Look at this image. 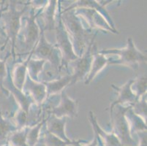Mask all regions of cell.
I'll list each match as a JSON object with an SVG mask.
<instances>
[{
    "mask_svg": "<svg viewBox=\"0 0 147 146\" xmlns=\"http://www.w3.org/2000/svg\"><path fill=\"white\" fill-rule=\"evenodd\" d=\"M59 102L49 110V115H52L57 118H74L78 116V102L70 98L63 90L60 93Z\"/></svg>",
    "mask_w": 147,
    "mask_h": 146,
    "instance_id": "cell-10",
    "label": "cell"
},
{
    "mask_svg": "<svg viewBox=\"0 0 147 146\" xmlns=\"http://www.w3.org/2000/svg\"><path fill=\"white\" fill-rule=\"evenodd\" d=\"M7 42H7V39L5 32L4 31L3 27L0 24V51H2L5 49Z\"/></svg>",
    "mask_w": 147,
    "mask_h": 146,
    "instance_id": "cell-33",
    "label": "cell"
},
{
    "mask_svg": "<svg viewBox=\"0 0 147 146\" xmlns=\"http://www.w3.org/2000/svg\"><path fill=\"white\" fill-rule=\"evenodd\" d=\"M99 53L108 58V65H123L138 70L141 63H146V53L136 48L132 37H128L127 45L121 48H105Z\"/></svg>",
    "mask_w": 147,
    "mask_h": 146,
    "instance_id": "cell-3",
    "label": "cell"
},
{
    "mask_svg": "<svg viewBox=\"0 0 147 146\" xmlns=\"http://www.w3.org/2000/svg\"><path fill=\"white\" fill-rule=\"evenodd\" d=\"M60 72H61V71L59 69H57L52 65H51L49 63L45 62L42 72L38 76L39 82L47 83L52 81V80H57L61 77Z\"/></svg>",
    "mask_w": 147,
    "mask_h": 146,
    "instance_id": "cell-24",
    "label": "cell"
},
{
    "mask_svg": "<svg viewBox=\"0 0 147 146\" xmlns=\"http://www.w3.org/2000/svg\"><path fill=\"white\" fill-rule=\"evenodd\" d=\"M137 135L138 136V143L136 146H146V132H139Z\"/></svg>",
    "mask_w": 147,
    "mask_h": 146,
    "instance_id": "cell-34",
    "label": "cell"
},
{
    "mask_svg": "<svg viewBox=\"0 0 147 146\" xmlns=\"http://www.w3.org/2000/svg\"><path fill=\"white\" fill-rule=\"evenodd\" d=\"M0 146H10V145L6 142V143H4V144H2V145H0Z\"/></svg>",
    "mask_w": 147,
    "mask_h": 146,
    "instance_id": "cell-37",
    "label": "cell"
},
{
    "mask_svg": "<svg viewBox=\"0 0 147 146\" xmlns=\"http://www.w3.org/2000/svg\"><path fill=\"white\" fill-rule=\"evenodd\" d=\"M40 142L45 145V146H69V143H66L55 135L51 133L45 129V125L43 126L41 132L40 140Z\"/></svg>",
    "mask_w": 147,
    "mask_h": 146,
    "instance_id": "cell-26",
    "label": "cell"
},
{
    "mask_svg": "<svg viewBox=\"0 0 147 146\" xmlns=\"http://www.w3.org/2000/svg\"><path fill=\"white\" fill-rule=\"evenodd\" d=\"M72 80H73V77H72L71 73H68L66 75L60 77L57 80H52L50 82L43 83L46 87L48 98L50 96L60 94L62 91L65 90L67 87L71 85Z\"/></svg>",
    "mask_w": 147,
    "mask_h": 146,
    "instance_id": "cell-20",
    "label": "cell"
},
{
    "mask_svg": "<svg viewBox=\"0 0 147 146\" xmlns=\"http://www.w3.org/2000/svg\"><path fill=\"white\" fill-rule=\"evenodd\" d=\"M94 135H96V137H97V143H98V145H97V146H104L103 144H102V141H101V140H100V138L98 137V135H97L96 134H94Z\"/></svg>",
    "mask_w": 147,
    "mask_h": 146,
    "instance_id": "cell-36",
    "label": "cell"
},
{
    "mask_svg": "<svg viewBox=\"0 0 147 146\" xmlns=\"http://www.w3.org/2000/svg\"><path fill=\"white\" fill-rule=\"evenodd\" d=\"M76 15L79 16L81 19L91 30L97 29L105 33L119 34L118 30H114L111 27L108 21L99 12L92 8L78 7L73 9Z\"/></svg>",
    "mask_w": 147,
    "mask_h": 146,
    "instance_id": "cell-9",
    "label": "cell"
},
{
    "mask_svg": "<svg viewBox=\"0 0 147 146\" xmlns=\"http://www.w3.org/2000/svg\"><path fill=\"white\" fill-rule=\"evenodd\" d=\"M4 2H5V1H0V18H1V14H2V11L5 7V3H4Z\"/></svg>",
    "mask_w": 147,
    "mask_h": 146,
    "instance_id": "cell-35",
    "label": "cell"
},
{
    "mask_svg": "<svg viewBox=\"0 0 147 146\" xmlns=\"http://www.w3.org/2000/svg\"><path fill=\"white\" fill-rule=\"evenodd\" d=\"M131 107L136 114L146 120V94L140 97Z\"/></svg>",
    "mask_w": 147,
    "mask_h": 146,
    "instance_id": "cell-30",
    "label": "cell"
},
{
    "mask_svg": "<svg viewBox=\"0 0 147 146\" xmlns=\"http://www.w3.org/2000/svg\"><path fill=\"white\" fill-rule=\"evenodd\" d=\"M46 118H42L34 125L28 126L26 133V143L29 146H35L40 140L41 132L43 126L45 125Z\"/></svg>",
    "mask_w": 147,
    "mask_h": 146,
    "instance_id": "cell-23",
    "label": "cell"
},
{
    "mask_svg": "<svg viewBox=\"0 0 147 146\" xmlns=\"http://www.w3.org/2000/svg\"><path fill=\"white\" fill-rule=\"evenodd\" d=\"M133 79H131L121 86H117L114 84L111 85L112 88L117 92V99L110 104L109 108L105 110H110L111 115L112 114L113 108L117 105L132 106L138 100V98L131 89V85L133 83Z\"/></svg>",
    "mask_w": 147,
    "mask_h": 146,
    "instance_id": "cell-12",
    "label": "cell"
},
{
    "mask_svg": "<svg viewBox=\"0 0 147 146\" xmlns=\"http://www.w3.org/2000/svg\"><path fill=\"white\" fill-rule=\"evenodd\" d=\"M61 7L59 8L58 14L57 16L55 26V35L56 43L55 45L57 47L61 54V69L65 68L66 70L68 69V64L71 61H75L78 58V56L75 53L73 49V44L71 40L69 38V34L64 26L60 17V10Z\"/></svg>",
    "mask_w": 147,
    "mask_h": 146,
    "instance_id": "cell-5",
    "label": "cell"
},
{
    "mask_svg": "<svg viewBox=\"0 0 147 146\" xmlns=\"http://www.w3.org/2000/svg\"><path fill=\"white\" fill-rule=\"evenodd\" d=\"M113 1H95V0H81V1H76L72 3L71 5H69L67 8H65V10H73L78 7H87L92 8L97 10L103 16L105 19L108 21L111 27L114 30H117L116 27V24L113 22V19L111 18L109 13L105 10V6L110 4Z\"/></svg>",
    "mask_w": 147,
    "mask_h": 146,
    "instance_id": "cell-15",
    "label": "cell"
},
{
    "mask_svg": "<svg viewBox=\"0 0 147 146\" xmlns=\"http://www.w3.org/2000/svg\"><path fill=\"white\" fill-rule=\"evenodd\" d=\"M18 130L10 118H7L2 114L0 109V145L7 142L8 137L13 132Z\"/></svg>",
    "mask_w": 147,
    "mask_h": 146,
    "instance_id": "cell-22",
    "label": "cell"
},
{
    "mask_svg": "<svg viewBox=\"0 0 147 146\" xmlns=\"http://www.w3.org/2000/svg\"><path fill=\"white\" fill-rule=\"evenodd\" d=\"M45 61L44 60L31 58L28 62L27 75L32 80L39 82L38 76L42 72Z\"/></svg>",
    "mask_w": 147,
    "mask_h": 146,
    "instance_id": "cell-25",
    "label": "cell"
},
{
    "mask_svg": "<svg viewBox=\"0 0 147 146\" xmlns=\"http://www.w3.org/2000/svg\"><path fill=\"white\" fill-rule=\"evenodd\" d=\"M61 1H47L40 10L38 18H40L42 23H38V24L44 32L55 29L57 16L59 8L61 5Z\"/></svg>",
    "mask_w": 147,
    "mask_h": 146,
    "instance_id": "cell-13",
    "label": "cell"
},
{
    "mask_svg": "<svg viewBox=\"0 0 147 146\" xmlns=\"http://www.w3.org/2000/svg\"><path fill=\"white\" fill-rule=\"evenodd\" d=\"M7 74L4 81V87L7 91V92L13 96L18 104V106L23 110H24L28 115H29L31 108L35 104L30 96L26 95L22 91L19 90L15 86L11 77V67L9 64H7Z\"/></svg>",
    "mask_w": 147,
    "mask_h": 146,
    "instance_id": "cell-11",
    "label": "cell"
},
{
    "mask_svg": "<svg viewBox=\"0 0 147 146\" xmlns=\"http://www.w3.org/2000/svg\"><path fill=\"white\" fill-rule=\"evenodd\" d=\"M125 117L129 124L130 132L133 135V133L138 134L139 132H146L147 126L146 120L138 116L133 112L132 107L129 106L125 112Z\"/></svg>",
    "mask_w": 147,
    "mask_h": 146,
    "instance_id": "cell-21",
    "label": "cell"
},
{
    "mask_svg": "<svg viewBox=\"0 0 147 146\" xmlns=\"http://www.w3.org/2000/svg\"><path fill=\"white\" fill-rule=\"evenodd\" d=\"M67 118H57L52 115H49L46 118L45 124V129L52 135L70 144L71 140H69L66 134V124Z\"/></svg>",
    "mask_w": 147,
    "mask_h": 146,
    "instance_id": "cell-17",
    "label": "cell"
},
{
    "mask_svg": "<svg viewBox=\"0 0 147 146\" xmlns=\"http://www.w3.org/2000/svg\"><path fill=\"white\" fill-rule=\"evenodd\" d=\"M40 9L35 12V8L30 7L29 14L23 16L21 19V27L17 41L20 40L23 50L27 51L28 54L34 49L40 38V29L37 19Z\"/></svg>",
    "mask_w": 147,
    "mask_h": 146,
    "instance_id": "cell-4",
    "label": "cell"
},
{
    "mask_svg": "<svg viewBox=\"0 0 147 146\" xmlns=\"http://www.w3.org/2000/svg\"><path fill=\"white\" fill-rule=\"evenodd\" d=\"M28 126L13 132L7 140L10 146H29L26 143V133Z\"/></svg>",
    "mask_w": 147,
    "mask_h": 146,
    "instance_id": "cell-27",
    "label": "cell"
},
{
    "mask_svg": "<svg viewBox=\"0 0 147 146\" xmlns=\"http://www.w3.org/2000/svg\"><path fill=\"white\" fill-rule=\"evenodd\" d=\"M40 29V38L37 45L32 50V58L44 60L54 67L61 70V54L55 44H52L46 39L44 31Z\"/></svg>",
    "mask_w": 147,
    "mask_h": 146,
    "instance_id": "cell-7",
    "label": "cell"
},
{
    "mask_svg": "<svg viewBox=\"0 0 147 146\" xmlns=\"http://www.w3.org/2000/svg\"><path fill=\"white\" fill-rule=\"evenodd\" d=\"M70 146H97V139L96 135H94V139L91 142L88 143L86 140H71V143L69 144Z\"/></svg>",
    "mask_w": 147,
    "mask_h": 146,
    "instance_id": "cell-32",
    "label": "cell"
},
{
    "mask_svg": "<svg viewBox=\"0 0 147 146\" xmlns=\"http://www.w3.org/2000/svg\"><path fill=\"white\" fill-rule=\"evenodd\" d=\"M89 120L94 131V134L98 135L104 146H123L118 137L111 130L108 132L100 126L97 118L92 110L89 111Z\"/></svg>",
    "mask_w": 147,
    "mask_h": 146,
    "instance_id": "cell-16",
    "label": "cell"
},
{
    "mask_svg": "<svg viewBox=\"0 0 147 146\" xmlns=\"http://www.w3.org/2000/svg\"><path fill=\"white\" fill-rule=\"evenodd\" d=\"M146 75H143L133 79L131 89L138 98L146 94Z\"/></svg>",
    "mask_w": 147,
    "mask_h": 146,
    "instance_id": "cell-28",
    "label": "cell"
},
{
    "mask_svg": "<svg viewBox=\"0 0 147 146\" xmlns=\"http://www.w3.org/2000/svg\"><path fill=\"white\" fill-rule=\"evenodd\" d=\"M129 107L117 105L113 108L111 115V130L118 137L123 146H136L137 143L133 138L125 117V112Z\"/></svg>",
    "mask_w": 147,
    "mask_h": 146,
    "instance_id": "cell-6",
    "label": "cell"
},
{
    "mask_svg": "<svg viewBox=\"0 0 147 146\" xmlns=\"http://www.w3.org/2000/svg\"><path fill=\"white\" fill-rule=\"evenodd\" d=\"M11 56L10 53L7 54L6 57L3 60L0 59V89L3 92L4 94L6 96H10V94L7 92L4 87V81L6 77L7 74V59Z\"/></svg>",
    "mask_w": 147,
    "mask_h": 146,
    "instance_id": "cell-31",
    "label": "cell"
},
{
    "mask_svg": "<svg viewBox=\"0 0 147 146\" xmlns=\"http://www.w3.org/2000/svg\"><path fill=\"white\" fill-rule=\"evenodd\" d=\"M22 92L32 99L37 107H42L47 100L46 87L43 83L37 82L32 80L29 76H26Z\"/></svg>",
    "mask_w": 147,
    "mask_h": 146,
    "instance_id": "cell-14",
    "label": "cell"
},
{
    "mask_svg": "<svg viewBox=\"0 0 147 146\" xmlns=\"http://www.w3.org/2000/svg\"><path fill=\"white\" fill-rule=\"evenodd\" d=\"M107 65H108V58L99 53L97 45L94 43L93 49V59L91 64L90 71L84 80V83L89 85Z\"/></svg>",
    "mask_w": 147,
    "mask_h": 146,
    "instance_id": "cell-18",
    "label": "cell"
},
{
    "mask_svg": "<svg viewBox=\"0 0 147 146\" xmlns=\"http://www.w3.org/2000/svg\"><path fill=\"white\" fill-rule=\"evenodd\" d=\"M32 53L31 51L26 59L18 62H15V65L13 67L11 68V77L13 84L18 89L21 91H22L27 76L28 62L32 58Z\"/></svg>",
    "mask_w": 147,
    "mask_h": 146,
    "instance_id": "cell-19",
    "label": "cell"
},
{
    "mask_svg": "<svg viewBox=\"0 0 147 146\" xmlns=\"http://www.w3.org/2000/svg\"><path fill=\"white\" fill-rule=\"evenodd\" d=\"M6 4L5 9L1 14L0 24L3 27L7 36V42L11 45L10 54L13 61H16L17 53L16 52L17 39L21 27V19L26 10L30 7V3L27 2L22 7H18L21 3L18 1H10Z\"/></svg>",
    "mask_w": 147,
    "mask_h": 146,
    "instance_id": "cell-2",
    "label": "cell"
},
{
    "mask_svg": "<svg viewBox=\"0 0 147 146\" xmlns=\"http://www.w3.org/2000/svg\"><path fill=\"white\" fill-rule=\"evenodd\" d=\"M12 121L18 127V129H21L29 125V115L19 107L12 116Z\"/></svg>",
    "mask_w": 147,
    "mask_h": 146,
    "instance_id": "cell-29",
    "label": "cell"
},
{
    "mask_svg": "<svg viewBox=\"0 0 147 146\" xmlns=\"http://www.w3.org/2000/svg\"><path fill=\"white\" fill-rule=\"evenodd\" d=\"M97 34H98L97 32H94L90 42L86 47V50L84 51L82 56L68 64V69H69V67L73 69V72L71 73L73 80L70 85H73L79 81L85 80L86 76L89 74L92 59H93V49H94V45L95 43L94 42H95V38Z\"/></svg>",
    "mask_w": 147,
    "mask_h": 146,
    "instance_id": "cell-8",
    "label": "cell"
},
{
    "mask_svg": "<svg viewBox=\"0 0 147 146\" xmlns=\"http://www.w3.org/2000/svg\"><path fill=\"white\" fill-rule=\"evenodd\" d=\"M60 17L71 40L75 53L80 57L90 42L92 37L90 35L93 36V31L86 26L74 10H62L61 8Z\"/></svg>",
    "mask_w": 147,
    "mask_h": 146,
    "instance_id": "cell-1",
    "label": "cell"
}]
</instances>
